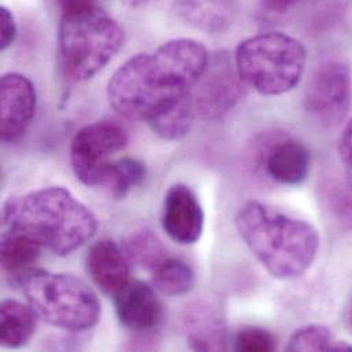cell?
Listing matches in <instances>:
<instances>
[{
  "label": "cell",
  "instance_id": "6da1fadb",
  "mask_svg": "<svg viewBox=\"0 0 352 352\" xmlns=\"http://www.w3.org/2000/svg\"><path fill=\"white\" fill-rule=\"evenodd\" d=\"M210 56L193 38H175L153 54L132 56L109 81L110 106L126 120L150 122L192 95Z\"/></svg>",
  "mask_w": 352,
  "mask_h": 352
},
{
  "label": "cell",
  "instance_id": "7a4b0ae2",
  "mask_svg": "<svg viewBox=\"0 0 352 352\" xmlns=\"http://www.w3.org/2000/svg\"><path fill=\"white\" fill-rule=\"evenodd\" d=\"M3 225L62 256L89 241L99 226L92 210L62 186L10 197L3 206Z\"/></svg>",
  "mask_w": 352,
  "mask_h": 352
},
{
  "label": "cell",
  "instance_id": "3957f363",
  "mask_svg": "<svg viewBox=\"0 0 352 352\" xmlns=\"http://www.w3.org/2000/svg\"><path fill=\"white\" fill-rule=\"evenodd\" d=\"M234 225L251 254L276 278L300 277L317 258L316 228L267 204L247 201L237 211Z\"/></svg>",
  "mask_w": 352,
  "mask_h": 352
},
{
  "label": "cell",
  "instance_id": "277c9868",
  "mask_svg": "<svg viewBox=\"0 0 352 352\" xmlns=\"http://www.w3.org/2000/svg\"><path fill=\"white\" fill-rule=\"evenodd\" d=\"M58 4L60 70L72 82L88 81L120 52L124 29L96 0H58Z\"/></svg>",
  "mask_w": 352,
  "mask_h": 352
},
{
  "label": "cell",
  "instance_id": "5b68a950",
  "mask_svg": "<svg viewBox=\"0 0 352 352\" xmlns=\"http://www.w3.org/2000/svg\"><path fill=\"white\" fill-rule=\"evenodd\" d=\"M12 284L19 285L36 316L55 328L85 332L100 320L96 294L76 276L30 269L14 277Z\"/></svg>",
  "mask_w": 352,
  "mask_h": 352
},
{
  "label": "cell",
  "instance_id": "8992f818",
  "mask_svg": "<svg viewBox=\"0 0 352 352\" xmlns=\"http://www.w3.org/2000/svg\"><path fill=\"white\" fill-rule=\"evenodd\" d=\"M233 58L244 84L263 96H278L300 82L307 55L298 38L269 32L241 41Z\"/></svg>",
  "mask_w": 352,
  "mask_h": 352
},
{
  "label": "cell",
  "instance_id": "52a82bcc",
  "mask_svg": "<svg viewBox=\"0 0 352 352\" xmlns=\"http://www.w3.org/2000/svg\"><path fill=\"white\" fill-rule=\"evenodd\" d=\"M126 131L118 122L104 120L77 132L70 147V162L76 177L87 186H100L110 158L128 146Z\"/></svg>",
  "mask_w": 352,
  "mask_h": 352
},
{
  "label": "cell",
  "instance_id": "ba28073f",
  "mask_svg": "<svg viewBox=\"0 0 352 352\" xmlns=\"http://www.w3.org/2000/svg\"><path fill=\"white\" fill-rule=\"evenodd\" d=\"M243 87L234 58L225 51L214 54L192 92L196 113L210 121L225 117L240 102Z\"/></svg>",
  "mask_w": 352,
  "mask_h": 352
},
{
  "label": "cell",
  "instance_id": "9c48e42d",
  "mask_svg": "<svg viewBox=\"0 0 352 352\" xmlns=\"http://www.w3.org/2000/svg\"><path fill=\"white\" fill-rule=\"evenodd\" d=\"M351 106V73L342 60H329L313 74L306 92V109L325 128L339 126Z\"/></svg>",
  "mask_w": 352,
  "mask_h": 352
},
{
  "label": "cell",
  "instance_id": "30bf717a",
  "mask_svg": "<svg viewBox=\"0 0 352 352\" xmlns=\"http://www.w3.org/2000/svg\"><path fill=\"white\" fill-rule=\"evenodd\" d=\"M1 140L18 142L30 126L37 106L33 82L23 74L7 73L0 81Z\"/></svg>",
  "mask_w": 352,
  "mask_h": 352
},
{
  "label": "cell",
  "instance_id": "8fae6325",
  "mask_svg": "<svg viewBox=\"0 0 352 352\" xmlns=\"http://www.w3.org/2000/svg\"><path fill=\"white\" fill-rule=\"evenodd\" d=\"M162 228L178 244H195L204 229V211L196 193L185 184L172 185L162 204Z\"/></svg>",
  "mask_w": 352,
  "mask_h": 352
},
{
  "label": "cell",
  "instance_id": "7c38bea8",
  "mask_svg": "<svg viewBox=\"0 0 352 352\" xmlns=\"http://www.w3.org/2000/svg\"><path fill=\"white\" fill-rule=\"evenodd\" d=\"M116 310L120 322L135 332H146L158 327L164 309L154 287L131 280L116 296Z\"/></svg>",
  "mask_w": 352,
  "mask_h": 352
},
{
  "label": "cell",
  "instance_id": "4fadbf2b",
  "mask_svg": "<svg viewBox=\"0 0 352 352\" xmlns=\"http://www.w3.org/2000/svg\"><path fill=\"white\" fill-rule=\"evenodd\" d=\"M129 262L124 247L110 239H102L89 248L85 266L98 288L116 296L131 281Z\"/></svg>",
  "mask_w": 352,
  "mask_h": 352
},
{
  "label": "cell",
  "instance_id": "5bb4252c",
  "mask_svg": "<svg viewBox=\"0 0 352 352\" xmlns=\"http://www.w3.org/2000/svg\"><path fill=\"white\" fill-rule=\"evenodd\" d=\"M263 162L269 177L283 185H299L310 172L307 147L292 138H278L272 142Z\"/></svg>",
  "mask_w": 352,
  "mask_h": 352
},
{
  "label": "cell",
  "instance_id": "9a60e30c",
  "mask_svg": "<svg viewBox=\"0 0 352 352\" xmlns=\"http://www.w3.org/2000/svg\"><path fill=\"white\" fill-rule=\"evenodd\" d=\"M175 7L181 21L211 34L229 30L239 11L236 0H176Z\"/></svg>",
  "mask_w": 352,
  "mask_h": 352
},
{
  "label": "cell",
  "instance_id": "2e32d148",
  "mask_svg": "<svg viewBox=\"0 0 352 352\" xmlns=\"http://www.w3.org/2000/svg\"><path fill=\"white\" fill-rule=\"evenodd\" d=\"M184 321L186 340L192 350L219 351L228 349L226 328L214 307L197 303L186 311Z\"/></svg>",
  "mask_w": 352,
  "mask_h": 352
},
{
  "label": "cell",
  "instance_id": "e0dca14e",
  "mask_svg": "<svg viewBox=\"0 0 352 352\" xmlns=\"http://www.w3.org/2000/svg\"><path fill=\"white\" fill-rule=\"evenodd\" d=\"M33 309L15 299H4L0 305V340L7 349H21L36 329Z\"/></svg>",
  "mask_w": 352,
  "mask_h": 352
},
{
  "label": "cell",
  "instance_id": "ac0fdd59",
  "mask_svg": "<svg viewBox=\"0 0 352 352\" xmlns=\"http://www.w3.org/2000/svg\"><path fill=\"white\" fill-rule=\"evenodd\" d=\"M41 245L33 239L6 229L1 236V267L11 277L26 273L33 269L32 265L40 256Z\"/></svg>",
  "mask_w": 352,
  "mask_h": 352
},
{
  "label": "cell",
  "instance_id": "d6986e66",
  "mask_svg": "<svg viewBox=\"0 0 352 352\" xmlns=\"http://www.w3.org/2000/svg\"><path fill=\"white\" fill-rule=\"evenodd\" d=\"M124 250L131 262L153 273L165 259L169 258L168 251L160 237L146 226L133 229L124 241Z\"/></svg>",
  "mask_w": 352,
  "mask_h": 352
},
{
  "label": "cell",
  "instance_id": "ffe728a7",
  "mask_svg": "<svg viewBox=\"0 0 352 352\" xmlns=\"http://www.w3.org/2000/svg\"><path fill=\"white\" fill-rule=\"evenodd\" d=\"M153 287L164 296L176 298L188 294L195 285L192 267L178 259L169 256L153 273Z\"/></svg>",
  "mask_w": 352,
  "mask_h": 352
},
{
  "label": "cell",
  "instance_id": "44dd1931",
  "mask_svg": "<svg viewBox=\"0 0 352 352\" xmlns=\"http://www.w3.org/2000/svg\"><path fill=\"white\" fill-rule=\"evenodd\" d=\"M195 106L192 95L181 99L150 121V126L155 135L166 142H177L185 138L193 124L195 118Z\"/></svg>",
  "mask_w": 352,
  "mask_h": 352
},
{
  "label": "cell",
  "instance_id": "7402d4cb",
  "mask_svg": "<svg viewBox=\"0 0 352 352\" xmlns=\"http://www.w3.org/2000/svg\"><path fill=\"white\" fill-rule=\"evenodd\" d=\"M146 178V166L135 158H122L111 162L100 182V188L106 189L114 199H124L129 190L140 185Z\"/></svg>",
  "mask_w": 352,
  "mask_h": 352
},
{
  "label": "cell",
  "instance_id": "603a6c76",
  "mask_svg": "<svg viewBox=\"0 0 352 352\" xmlns=\"http://www.w3.org/2000/svg\"><path fill=\"white\" fill-rule=\"evenodd\" d=\"M287 351H352L351 344L336 340L331 329L322 325H309L298 329L289 339Z\"/></svg>",
  "mask_w": 352,
  "mask_h": 352
},
{
  "label": "cell",
  "instance_id": "cb8c5ba5",
  "mask_svg": "<svg viewBox=\"0 0 352 352\" xmlns=\"http://www.w3.org/2000/svg\"><path fill=\"white\" fill-rule=\"evenodd\" d=\"M277 347L273 333L258 327H245L240 329L233 339V350L243 352L274 351Z\"/></svg>",
  "mask_w": 352,
  "mask_h": 352
},
{
  "label": "cell",
  "instance_id": "d4e9b609",
  "mask_svg": "<svg viewBox=\"0 0 352 352\" xmlns=\"http://www.w3.org/2000/svg\"><path fill=\"white\" fill-rule=\"evenodd\" d=\"M18 34L16 22L11 10L6 6L0 8V50L6 51L8 47L12 45Z\"/></svg>",
  "mask_w": 352,
  "mask_h": 352
},
{
  "label": "cell",
  "instance_id": "484cf974",
  "mask_svg": "<svg viewBox=\"0 0 352 352\" xmlns=\"http://www.w3.org/2000/svg\"><path fill=\"white\" fill-rule=\"evenodd\" d=\"M339 155L344 166L347 184L352 189V118L346 124L340 140H339Z\"/></svg>",
  "mask_w": 352,
  "mask_h": 352
},
{
  "label": "cell",
  "instance_id": "4316f807",
  "mask_svg": "<svg viewBox=\"0 0 352 352\" xmlns=\"http://www.w3.org/2000/svg\"><path fill=\"white\" fill-rule=\"evenodd\" d=\"M307 0H262V3L265 4V7L267 10H270L272 12H277V14H283L287 12L288 10L305 3Z\"/></svg>",
  "mask_w": 352,
  "mask_h": 352
},
{
  "label": "cell",
  "instance_id": "83f0119b",
  "mask_svg": "<svg viewBox=\"0 0 352 352\" xmlns=\"http://www.w3.org/2000/svg\"><path fill=\"white\" fill-rule=\"evenodd\" d=\"M126 6H129V7H132V8H138V7H142V6H144V4H147V3H150L151 0H122Z\"/></svg>",
  "mask_w": 352,
  "mask_h": 352
},
{
  "label": "cell",
  "instance_id": "f1b7e54d",
  "mask_svg": "<svg viewBox=\"0 0 352 352\" xmlns=\"http://www.w3.org/2000/svg\"><path fill=\"white\" fill-rule=\"evenodd\" d=\"M351 325H352V310H351Z\"/></svg>",
  "mask_w": 352,
  "mask_h": 352
}]
</instances>
